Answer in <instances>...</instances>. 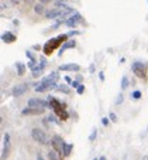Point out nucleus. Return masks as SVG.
Masks as SVG:
<instances>
[{
	"label": "nucleus",
	"mask_w": 148,
	"mask_h": 160,
	"mask_svg": "<svg viewBox=\"0 0 148 160\" xmlns=\"http://www.w3.org/2000/svg\"><path fill=\"white\" fill-rule=\"evenodd\" d=\"M68 37H69L68 34H61V36H58V37H55V38L48 40L47 43H45V46L42 47L44 54H45V55H51V54H52V53H54L58 47H61V44H62V43H66Z\"/></svg>",
	"instance_id": "f257e3e1"
},
{
	"label": "nucleus",
	"mask_w": 148,
	"mask_h": 160,
	"mask_svg": "<svg viewBox=\"0 0 148 160\" xmlns=\"http://www.w3.org/2000/svg\"><path fill=\"white\" fill-rule=\"evenodd\" d=\"M31 137H33L35 142L41 143L42 146H47V144L51 143V139L48 137V135L40 128H34L33 130H31Z\"/></svg>",
	"instance_id": "f03ea898"
},
{
	"label": "nucleus",
	"mask_w": 148,
	"mask_h": 160,
	"mask_svg": "<svg viewBox=\"0 0 148 160\" xmlns=\"http://www.w3.org/2000/svg\"><path fill=\"white\" fill-rule=\"evenodd\" d=\"M131 70H133L134 75H135L137 78H144V80H147V65L142 64L141 61L133 63Z\"/></svg>",
	"instance_id": "7ed1b4c3"
},
{
	"label": "nucleus",
	"mask_w": 148,
	"mask_h": 160,
	"mask_svg": "<svg viewBox=\"0 0 148 160\" xmlns=\"http://www.w3.org/2000/svg\"><path fill=\"white\" fill-rule=\"evenodd\" d=\"M64 139L59 136V135H54L52 139H51V144H52V149L59 154V156H64L62 154V147H64Z\"/></svg>",
	"instance_id": "20e7f679"
},
{
	"label": "nucleus",
	"mask_w": 148,
	"mask_h": 160,
	"mask_svg": "<svg viewBox=\"0 0 148 160\" xmlns=\"http://www.w3.org/2000/svg\"><path fill=\"white\" fill-rule=\"evenodd\" d=\"M27 105L28 106H33V108H44V109L49 108L48 99H41V98H30Z\"/></svg>",
	"instance_id": "39448f33"
},
{
	"label": "nucleus",
	"mask_w": 148,
	"mask_h": 160,
	"mask_svg": "<svg viewBox=\"0 0 148 160\" xmlns=\"http://www.w3.org/2000/svg\"><path fill=\"white\" fill-rule=\"evenodd\" d=\"M28 89H30V84H28V82L18 84V85H16V87H13V89H11V95L13 96H21V95H24Z\"/></svg>",
	"instance_id": "423d86ee"
},
{
	"label": "nucleus",
	"mask_w": 148,
	"mask_h": 160,
	"mask_svg": "<svg viewBox=\"0 0 148 160\" xmlns=\"http://www.w3.org/2000/svg\"><path fill=\"white\" fill-rule=\"evenodd\" d=\"M10 152V135L4 133V140H3V149H1V160H6Z\"/></svg>",
	"instance_id": "0eeeda50"
},
{
	"label": "nucleus",
	"mask_w": 148,
	"mask_h": 160,
	"mask_svg": "<svg viewBox=\"0 0 148 160\" xmlns=\"http://www.w3.org/2000/svg\"><path fill=\"white\" fill-rule=\"evenodd\" d=\"M44 108H33V106H27L21 111V115L24 116H28V115H34V116H38V115H42L44 113Z\"/></svg>",
	"instance_id": "6e6552de"
},
{
	"label": "nucleus",
	"mask_w": 148,
	"mask_h": 160,
	"mask_svg": "<svg viewBox=\"0 0 148 160\" xmlns=\"http://www.w3.org/2000/svg\"><path fill=\"white\" fill-rule=\"evenodd\" d=\"M81 67L78 64H64L59 67V71H79Z\"/></svg>",
	"instance_id": "1a4fd4ad"
},
{
	"label": "nucleus",
	"mask_w": 148,
	"mask_h": 160,
	"mask_svg": "<svg viewBox=\"0 0 148 160\" xmlns=\"http://www.w3.org/2000/svg\"><path fill=\"white\" fill-rule=\"evenodd\" d=\"M72 149H74V144L64 142V147H62V154H64V157H69L71 153H72Z\"/></svg>",
	"instance_id": "9d476101"
},
{
	"label": "nucleus",
	"mask_w": 148,
	"mask_h": 160,
	"mask_svg": "<svg viewBox=\"0 0 148 160\" xmlns=\"http://www.w3.org/2000/svg\"><path fill=\"white\" fill-rule=\"evenodd\" d=\"M75 46H76V41H75V40H69V41H66V43H64V46H62V47H61V50H59V55H62L65 50L74 48Z\"/></svg>",
	"instance_id": "9b49d317"
},
{
	"label": "nucleus",
	"mask_w": 148,
	"mask_h": 160,
	"mask_svg": "<svg viewBox=\"0 0 148 160\" xmlns=\"http://www.w3.org/2000/svg\"><path fill=\"white\" fill-rule=\"evenodd\" d=\"M57 91H58V92H62V94L69 95V94L72 92V87H71V85H66V84H64V85H58Z\"/></svg>",
	"instance_id": "f8f14e48"
},
{
	"label": "nucleus",
	"mask_w": 148,
	"mask_h": 160,
	"mask_svg": "<svg viewBox=\"0 0 148 160\" xmlns=\"http://www.w3.org/2000/svg\"><path fill=\"white\" fill-rule=\"evenodd\" d=\"M1 40L4 41V43H14L16 41V36L14 34H11V33H4L3 36H1Z\"/></svg>",
	"instance_id": "ddd939ff"
},
{
	"label": "nucleus",
	"mask_w": 148,
	"mask_h": 160,
	"mask_svg": "<svg viewBox=\"0 0 148 160\" xmlns=\"http://www.w3.org/2000/svg\"><path fill=\"white\" fill-rule=\"evenodd\" d=\"M42 80H45V81H54V82H58V80H59V74H58L57 71H52L51 74H48L47 77H44Z\"/></svg>",
	"instance_id": "4468645a"
},
{
	"label": "nucleus",
	"mask_w": 148,
	"mask_h": 160,
	"mask_svg": "<svg viewBox=\"0 0 148 160\" xmlns=\"http://www.w3.org/2000/svg\"><path fill=\"white\" fill-rule=\"evenodd\" d=\"M16 68H17V75H18V77H23L25 74V65L23 64V63H20V61L16 63Z\"/></svg>",
	"instance_id": "2eb2a0df"
},
{
	"label": "nucleus",
	"mask_w": 148,
	"mask_h": 160,
	"mask_svg": "<svg viewBox=\"0 0 148 160\" xmlns=\"http://www.w3.org/2000/svg\"><path fill=\"white\" fill-rule=\"evenodd\" d=\"M48 160H62V156H59L55 150L48 152Z\"/></svg>",
	"instance_id": "dca6fc26"
},
{
	"label": "nucleus",
	"mask_w": 148,
	"mask_h": 160,
	"mask_svg": "<svg viewBox=\"0 0 148 160\" xmlns=\"http://www.w3.org/2000/svg\"><path fill=\"white\" fill-rule=\"evenodd\" d=\"M48 120L51 122V123H55V125H61V119L58 118L55 113H51V115L48 116Z\"/></svg>",
	"instance_id": "f3484780"
},
{
	"label": "nucleus",
	"mask_w": 148,
	"mask_h": 160,
	"mask_svg": "<svg viewBox=\"0 0 148 160\" xmlns=\"http://www.w3.org/2000/svg\"><path fill=\"white\" fill-rule=\"evenodd\" d=\"M58 14H61V10H52V11H48V13H47V17H48V18H55Z\"/></svg>",
	"instance_id": "a211bd4d"
},
{
	"label": "nucleus",
	"mask_w": 148,
	"mask_h": 160,
	"mask_svg": "<svg viewBox=\"0 0 148 160\" xmlns=\"http://www.w3.org/2000/svg\"><path fill=\"white\" fill-rule=\"evenodd\" d=\"M128 84H130V81L127 77H123L121 78V89H127L128 88Z\"/></svg>",
	"instance_id": "6ab92c4d"
},
{
	"label": "nucleus",
	"mask_w": 148,
	"mask_h": 160,
	"mask_svg": "<svg viewBox=\"0 0 148 160\" xmlns=\"http://www.w3.org/2000/svg\"><path fill=\"white\" fill-rule=\"evenodd\" d=\"M109 119L112 120L113 123H117V122H119V118H117V115H116L114 112H110V113H109Z\"/></svg>",
	"instance_id": "aec40b11"
},
{
	"label": "nucleus",
	"mask_w": 148,
	"mask_h": 160,
	"mask_svg": "<svg viewBox=\"0 0 148 160\" xmlns=\"http://www.w3.org/2000/svg\"><path fill=\"white\" fill-rule=\"evenodd\" d=\"M96 136H97V129L95 128V129H93V130H92L90 136H89V140H90V142H93V140L96 139Z\"/></svg>",
	"instance_id": "412c9836"
},
{
	"label": "nucleus",
	"mask_w": 148,
	"mask_h": 160,
	"mask_svg": "<svg viewBox=\"0 0 148 160\" xmlns=\"http://www.w3.org/2000/svg\"><path fill=\"white\" fill-rule=\"evenodd\" d=\"M141 95H142V94H141L140 91H134V92L131 94V98H133V99H140Z\"/></svg>",
	"instance_id": "4be33fe9"
},
{
	"label": "nucleus",
	"mask_w": 148,
	"mask_h": 160,
	"mask_svg": "<svg viewBox=\"0 0 148 160\" xmlns=\"http://www.w3.org/2000/svg\"><path fill=\"white\" fill-rule=\"evenodd\" d=\"M25 55L30 58V61H35V55H34V54L31 53V51H30V50H27V51H25Z\"/></svg>",
	"instance_id": "5701e85b"
},
{
	"label": "nucleus",
	"mask_w": 148,
	"mask_h": 160,
	"mask_svg": "<svg viewBox=\"0 0 148 160\" xmlns=\"http://www.w3.org/2000/svg\"><path fill=\"white\" fill-rule=\"evenodd\" d=\"M81 85H82V84H81V82H79V81H78V80H75L74 82L71 84V87H72V88H74V89H78V88H79V87H81Z\"/></svg>",
	"instance_id": "b1692460"
},
{
	"label": "nucleus",
	"mask_w": 148,
	"mask_h": 160,
	"mask_svg": "<svg viewBox=\"0 0 148 160\" xmlns=\"http://www.w3.org/2000/svg\"><path fill=\"white\" fill-rule=\"evenodd\" d=\"M123 101H124V96H123V94H120V95L117 96V99H116V105L123 104Z\"/></svg>",
	"instance_id": "393cba45"
},
{
	"label": "nucleus",
	"mask_w": 148,
	"mask_h": 160,
	"mask_svg": "<svg viewBox=\"0 0 148 160\" xmlns=\"http://www.w3.org/2000/svg\"><path fill=\"white\" fill-rule=\"evenodd\" d=\"M83 92H85V85H81L79 88L76 89V94H78V95H82Z\"/></svg>",
	"instance_id": "a878e982"
},
{
	"label": "nucleus",
	"mask_w": 148,
	"mask_h": 160,
	"mask_svg": "<svg viewBox=\"0 0 148 160\" xmlns=\"http://www.w3.org/2000/svg\"><path fill=\"white\" fill-rule=\"evenodd\" d=\"M109 120H110L109 118H102V125L107 128V126H109Z\"/></svg>",
	"instance_id": "bb28decb"
},
{
	"label": "nucleus",
	"mask_w": 148,
	"mask_h": 160,
	"mask_svg": "<svg viewBox=\"0 0 148 160\" xmlns=\"http://www.w3.org/2000/svg\"><path fill=\"white\" fill-rule=\"evenodd\" d=\"M42 75V71H33V77L34 78H38Z\"/></svg>",
	"instance_id": "cd10ccee"
},
{
	"label": "nucleus",
	"mask_w": 148,
	"mask_h": 160,
	"mask_svg": "<svg viewBox=\"0 0 148 160\" xmlns=\"http://www.w3.org/2000/svg\"><path fill=\"white\" fill-rule=\"evenodd\" d=\"M35 11H37V13H42V11H44V7L38 4V6H35Z\"/></svg>",
	"instance_id": "c85d7f7f"
},
{
	"label": "nucleus",
	"mask_w": 148,
	"mask_h": 160,
	"mask_svg": "<svg viewBox=\"0 0 148 160\" xmlns=\"http://www.w3.org/2000/svg\"><path fill=\"white\" fill-rule=\"evenodd\" d=\"M64 80H65V82H66V84H69V85H71V84H72V82H74V81L71 80V77H65V78H64Z\"/></svg>",
	"instance_id": "c756f323"
},
{
	"label": "nucleus",
	"mask_w": 148,
	"mask_h": 160,
	"mask_svg": "<svg viewBox=\"0 0 148 160\" xmlns=\"http://www.w3.org/2000/svg\"><path fill=\"white\" fill-rule=\"evenodd\" d=\"M99 78H100V81H105V74L103 72H99Z\"/></svg>",
	"instance_id": "7c9ffc66"
},
{
	"label": "nucleus",
	"mask_w": 148,
	"mask_h": 160,
	"mask_svg": "<svg viewBox=\"0 0 148 160\" xmlns=\"http://www.w3.org/2000/svg\"><path fill=\"white\" fill-rule=\"evenodd\" d=\"M76 34H79V31H71V33H68V36H69V37H72V36H76Z\"/></svg>",
	"instance_id": "2f4dec72"
},
{
	"label": "nucleus",
	"mask_w": 148,
	"mask_h": 160,
	"mask_svg": "<svg viewBox=\"0 0 148 160\" xmlns=\"http://www.w3.org/2000/svg\"><path fill=\"white\" fill-rule=\"evenodd\" d=\"M37 160H44V157H42L41 153H37Z\"/></svg>",
	"instance_id": "473e14b6"
},
{
	"label": "nucleus",
	"mask_w": 148,
	"mask_h": 160,
	"mask_svg": "<svg viewBox=\"0 0 148 160\" xmlns=\"http://www.w3.org/2000/svg\"><path fill=\"white\" fill-rule=\"evenodd\" d=\"M99 160H107V159H106V156H100V157H99Z\"/></svg>",
	"instance_id": "72a5a7b5"
},
{
	"label": "nucleus",
	"mask_w": 148,
	"mask_h": 160,
	"mask_svg": "<svg viewBox=\"0 0 148 160\" xmlns=\"http://www.w3.org/2000/svg\"><path fill=\"white\" fill-rule=\"evenodd\" d=\"M142 160H148V156H142Z\"/></svg>",
	"instance_id": "f704fd0d"
},
{
	"label": "nucleus",
	"mask_w": 148,
	"mask_h": 160,
	"mask_svg": "<svg viewBox=\"0 0 148 160\" xmlns=\"http://www.w3.org/2000/svg\"><path fill=\"white\" fill-rule=\"evenodd\" d=\"M40 1H42V3H45V1H48V0H40Z\"/></svg>",
	"instance_id": "c9c22d12"
},
{
	"label": "nucleus",
	"mask_w": 148,
	"mask_h": 160,
	"mask_svg": "<svg viewBox=\"0 0 148 160\" xmlns=\"http://www.w3.org/2000/svg\"><path fill=\"white\" fill-rule=\"evenodd\" d=\"M93 160H99V159H97V157H95V159H93Z\"/></svg>",
	"instance_id": "e433bc0d"
}]
</instances>
